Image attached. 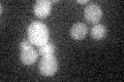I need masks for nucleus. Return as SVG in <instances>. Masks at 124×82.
Returning a JSON list of instances; mask_svg holds the SVG:
<instances>
[{
  "label": "nucleus",
  "mask_w": 124,
  "mask_h": 82,
  "mask_svg": "<svg viewBox=\"0 0 124 82\" xmlns=\"http://www.w3.org/2000/svg\"><path fill=\"white\" fill-rule=\"evenodd\" d=\"M28 40L35 46H41L49 41V30L44 23L34 21L27 28Z\"/></svg>",
  "instance_id": "1"
},
{
  "label": "nucleus",
  "mask_w": 124,
  "mask_h": 82,
  "mask_svg": "<svg viewBox=\"0 0 124 82\" xmlns=\"http://www.w3.org/2000/svg\"><path fill=\"white\" fill-rule=\"evenodd\" d=\"M38 53L28 39H23L20 43V60L24 65L30 66L37 60Z\"/></svg>",
  "instance_id": "2"
},
{
  "label": "nucleus",
  "mask_w": 124,
  "mask_h": 82,
  "mask_svg": "<svg viewBox=\"0 0 124 82\" xmlns=\"http://www.w3.org/2000/svg\"><path fill=\"white\" fill-rule=\"evenodd\" d=\"M39 73L42 76L50 77L53 76L58 70V61L55 56H46L42 57L38 65Z\"/></svg>",
  "instance_id": "3"
},
{
  "label": "nucleus",
  "mask_w": 124,
  "mask_h": 82,
  "mask_svg": "<svg viewBox=\"0 0 124 82\" xmlns=\"http://www.w3.org/2000/svg\"><path fill=\"white\" fill-rule=\"evenodd\" d=\"M84 17L89 24L96 25L102 17V9L97 3H88L84 8Z\"/></svg>",
  "instance_id": "4"
},
{
  "label": "nucleus",
  "mask_w": 124,
  "mask_h": 82,
  "mask_svg": "<svg viewBox=\"0 0 124 82\" xmlns=\"http://www.w3.org/2000/svg\"><path fill=\"white\" fill-rule=\"evenodd\" d=\"M52 1L49 0H37L34 4V13L37 18L46 19L51 13Z\"/></svg>",
  "instance_id": "5"
},
{
  "label": "nucleus",
  "mask_w": 124,
  "mask_h": 82,
  "mask_svg": "<svg viewBox=\"0 0 124 82\" xmlns=\"http://www.w3.org/2000/svg\"><path fill=\"white\" fill-rule=\"evenodd\" d=\"M88 33V27L85 23H76L70 28V36L75 40H82Z\"/></svg>",
  "instance_id": "6"
},
{
  "label": "nucleus",
  "mask_w": 124,
  "mask_h": 82,
  "mask_svg": "<svg viewBox=\"0 0 124 82\" xmlns=\"http://www.w3.org/2000/svg\"><path fill=\"white\" fill-rule=\"evenodd\" d=\"M90 35L93 39H95V40H101V39H103L107 35L106 27L101 24L94 25L90 30Z\"/></svg>",
  "instance_id": "7"
},
{
  "label": "nucleus",
  "mask_w": 124,
  "mask_h": 82,
  "mask_svg": "<svg viewBox=\"0 0 124 82\" xmlns=\"http://www.w3.org/2000/svg\"><path fill=\"white\" fill-rule=\"evenodd\" d=\"M55 50H56V47L55 45L52 44V43H46L45 45H41L38 47V52H39L40 56L42 57H46V56H53L55 53Z\"/></svg>",
  "instance_id": "8"
},
{
  "label": "nucleus",
  "mask_w": 124,
  "mask_h": 82,
  "mask_svg": "<svg viewBox=\"0 0 124 82\" xmlns=\"http://www.w3.org/2000/svg\"><path fill=\"white\" fill-rule=\"evenodd\" d=\"M78 3H80V4H88L89 1L88 0H77Z\"/></svg>",
  "instance_id": "9"
}]
</instances>
